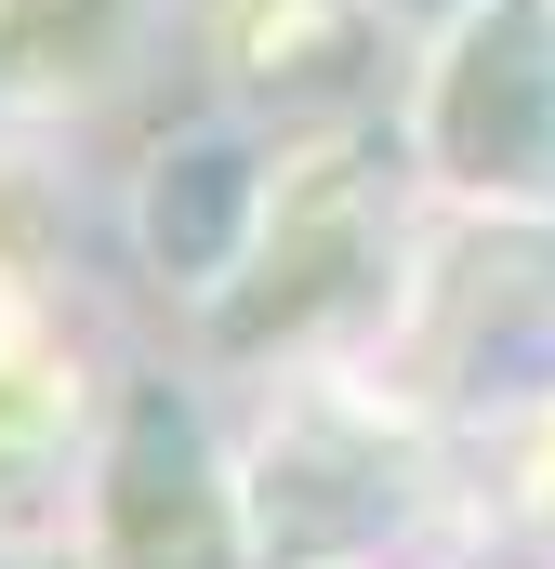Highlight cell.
<instances>
[{
	"mask_svg": "<svg viewBox=\"0 0 555 569\" xmlns=\"http://www.w3.org/2000/svg\"><path fill=\"white\" fill-rule=\"evenodd\" d=\"M411 159L503 226L555 212V0H463L411 67Z\"/></svg>",
	"mask_w": 555,
	"mask_h": 569,
	"instance_id": "obj_1",
	"label": "cell"
},
{
	"mask_svg": "<svg viewBox=\"0 0 555 569\" xmlns=\"http://www.w3.org/2000/svg\"><path fill=\"white\" fill-rule=\"evenodd\" d=\"M93 557L107 569H252V490L212 450L185 385H120V425L93 450Z\"/></svg>",
	"mask_w": 555,
	"mask_h": 569,
	"instance_id": "obj_2",
	"label": "cell"
},
{
	"mask_svg": "<svg viewBox=\"0 0 555 569\" xmlns=\"http://www.w3.org/2000/svg\"><path fill=\"white\" fill-rule=\"evenodd\" d=\"M133 266L185 305H239V279L265 266L278 239V146L252 120H185V133L145 146L133 172Z\"/></svg>",
	"mask_w": 555,
	"mask_h": 569,
	"instance_id": "obj_3",
	"label": "cell"
},
{
	"mask_svg": "<svg viewBox=\"0 0 555 569\" xmlns=\"http://www.w3.org/2000/svg\"><path fill=\"white\" fill-rule=\"evenodd\" d=\"M384 27H397L384 0H225L212 53H225L239 120L278 107V133H331V120L371 107V80H384Z\"/></svg>",
	"mask_w": 555,
	"mask_h": 569,
	"instance_id": "obj_4",
	"label": "cell"
}]
</instances>
